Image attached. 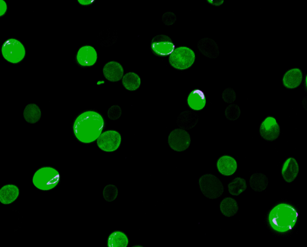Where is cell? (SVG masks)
<instances>
[{"instance_id": "obj_1", "label": "cell", "mask_w": 307, "mask_h": 247, "mask_svg": "<svg viewBox=\"0 0 307 247\" xmlns=\"http://www.w3.org/2000/svg\"><path fill=\"white\" fill-rule=\"evenodd\" d=\"M104 120L97 113L87 111L80 115L73 125L74 134L80 141L84 143L92 142L101 134L103 128Z\"/></svg>"}, {"instance_id": "obj_2", "label": "cell", "mask_w": 307, "mask_h": 247, "mask_svg": "<svg viewBox=\"0 0 307 247\" xmlns=\"http://www.w3.org/2000/svg\"><path fill=\"white\" fill-rule=\"evenodd\" d=\"M270 219L271 226L280 231L288 230L294 225L298 216L297 213L293 208L285 204L276 206L270 212Z\"/></svg>"}, {"instance_id": "obj_3", "label": "cell", "mask_w": 307, "mask_h": 247, "mask_svg": "<svg viewBox=\"0 0 307 247\" xmlns=\"http://www.w3.org/2000/svg\"><path fill=\"white\" fill-rule=\"evenodd\" d=\"M201 191L207 198L216 199L223 193L224 188L220 179L215 175L206 173L201 176L198 180Z\"/></svg>"}, {"instance_id": "obj_4", "label": "cell", "mask_w": 307, "mask_h": 247, "mask_svg": "<svg viewBox=\"0 0 307 247\" xmlns=\"http://www.w3.org/2000/svg\"><path fill=\"white\" fill-rule=\"evenodd\" d=\"M195 59V54L192 50L186 47H181L173 50L170 55L169 61L174 68L184 70L192 66Z\"/></svg>"}, {"instance_id": "obj_5", "label": "cell", "mask_w": 307, "mask_h": 247, "mask_svg": "<svg viewBox=\"0 0 307 247\" xmlns=\"http://www.w3.org/2000/svg\"><path fill=\"white\" fill-rule=\"evenodd\" d=\"M2 53L4 58L13 63H17L25 57V50L24 46L19 41L14 39L7 40L2 48Z\"/></svg>"}, {"instance_id": "obj_6", "label": "cell", "mask_w": 307, "mask_h": 247, "mask_svg": "<svg viewBox=\"0 0 307 247\" xmlns=\"http://www.w3.org/2000/svg\"><path fill=\"white\" fill-rule=\"evenodd\" d=\"M191 138L189 133L182 128H176L170 133L168 143L173 150L179 152L183 151L189 147Z\"/></svg>"}, {"instance_id": "obj_7", "label": "cell", "mask_w": 307, "mask_h": 247, "mask_svg": "<svg viewBox=\"0 0 307 247\" xmlns=\"http://www.w3.org/2000/svg\"><path fill=\"white\" fill-rule=\"evenodd\" d=\"M121 142V137L117 131L110 130L103 132L97 139L98 147L103 151L111 152L117 149Z\"/></svg>"}, {"instance_id": "obj_8", "label": "cell", "mask_w": 307, "mask_h": 247, "mask_svg": "<svg viewBox=\"0 0 307 247\" xmlns=\"http://www.w3.org/2000/svg\"><path fill=\"white\" fill-rule=\"evenodd\" d=\"M59 175L57 171L52 168H43L35 173L33 177V183L38 188L41 184L43 185L42 189L46 190V187L50 185L53 186L52 185L57 182Z\"/></svg>"}, {"instance_id": "obj_9", "label": "cell", "mask_w": 307, "mask_h": 247, "mask_svg": "<svg viewBox=\"0 0 307 247\" xmlns=\"http://www.w3.org/2000/svg\"><path fill=\"white\" fill-rule=\"evenodd\" d=\"M279 125L273 117L269 116L262 122L260 127L259 133L261 137L267 141L277 139L280 134Z\"/></svg>"}, {"instance_id": "obj_10", "label": "cell", "mask_w": 307, "mask_h": 247, "mask_svg": "<svg viewBox=\"0 0 307 247\" xmlns=\"http://www.w3.org/2000/svg\"><path fill=\"white\" fill-rule=\"evenodd\" d=\"M152 49L154 52L159 55L171 54L174 47L171 39L164 35L156 36L152 41Z\"/></svg>"}, {"instance_id": "obj_11", "label": "cell", "mask_w": 307, "mask_h": 247, "mask_svg": "<svg viewBox=\"0 0 307 247\" xmlns=\"http://www.w3.org/2000/svg\"><path fill=\"white\" fill-rule=\"evenodd\" d=\"M97 54L95 49L90 46H85L81 47L77 54V62L80 65L89 66L96 62Z\"/></svg>"}, {"instance_id": "obj_12", "label": "cell", "mask_w": 307, "mask_h": 247, "mask_svg": "<svg viewBox=\"0 0 307 247\" xmlns=\"http://www.w3.org/2000/svg\"><path fill=\"white\" fill-rule=\"evenodd\" d=\"M103 73L105 77L112 82H117L121 79L124 74V69L118 62L111 61L104 66Z\"/></svg>"}, {"instance_id": "obj_13", "label": "cell", "mask_w": 307, "mask_h": 247, "mask_svg": "<svg viewBox=\"0 0 307 247\" xmlns=\"http://www.w3.org/2000/svg\"><path fill=\"white\" fill-rule=\"evenodd\" d=\"M299 171V167L296 160L294 158H288L284 162L282 169L283 179L288 183L293 181L297 177Z\"/></svg>"}, {"instance_id": "obj_14", "label": "cell", "mask_w": 307, "mask_h": 247, "mask_svg": "<svg viewBox=\"0 0 307 247\" xmlns=\"http://www.w3.org/2000/svg\"><path fill=\"white\" fill-rule=\"evenodd\" d=\"M216 167L219 172L222 175L229 176L233 174L237 168L236 160L233 157L228 155L221 156L218 160Z\"/></svg>"}, {"instance_id": "obj_15", "label": "cell", "mask_w": 307, "mask_h": 247, "mask_svg": "<svg viewBox=\"0 0 307 247\" xmlns=\"http://www.w3.org/2000/svg\"><path fill=\"white\" fill-rule=\"evenodd\" d=\"M303 79V74L299 68H295L287 71L284 74L282 82L287 88L293 89L298 87L301 84Z\"/></svg>"}, {"instance_id": "obj_16", "label": "cell", "mask_w": 307, "mask_h": 247, "mask_svg": "<svg viewBox=\"0 0 307 247\" xmlns=\"http://www.w3.org/2000/svg\"><path fill=\"white\" fill-rule=\"evenodd\" d=\"M249 185L252 190L260 192L265 190L269 183L268 179L264 174L255 172L251 175L249 180Z\"/></svg>"}, {"instance_id": "obj_17", "label": "cell", "mask_w": 307, "mask_h": 247, "mask_svg": "<svg viewBox=\"0 0 307 247\" xmlns=\"http://www.w3.org/2000/svg\"><path fill=\"white\" fill-rule=\"evenodd\" d=\"M219 208L223 215L228 217H231L237 213L239 207L236 199L232 197H226L221 201Z\"/></svg>"}, {"instance_id": "obj_18", "label": "cell", "mask_w": 307, "mask_h": 247, "mask_svg": "<svg viewBox=\"0 0 307 247\" xmlns=\"http://www.w3.org/2000/svg\"><path fill=\"white\" fill-rule=\"evenodd\" d=\"M19 191L16 185L9 184L4 185L0 190V201L4 204H9L15 200L18 196Z\"/></svg>"}, {"instance_id": "obj_19", "label": "cell", "mask_w": 307, "mask_h": 247, "mask_svg": "<svg viewBox=\"0 0 307 247\" xmlns=\"http://www.w3.org/2000/svg\"><path fill=\"white\" fill-rule=\"evenodd\" d=\"M23 116L27 122L34 124L40 120L41 116V110L37 105L34 103H30L25 107Z\"/></svg>"}, {"instance_id": "obj_20", "label": "cell", "mask_w": 307, "mask_h": 247, "mask_svg": "<svg viewBox=\"0 0 307 247\" xmlns=\"http://www.w3.org/2000/svg\"><path fill=\"white\" fill-rule=\"evenodd\" d=\"M202 91L195 90L189 94L187 102L189 107L195 110H200L203 109L206 104L204 94Z\"/></svg>"}, {"instance_id": "obj_21", "label": "cell", "mask_w": 307, "mask_h": 247, "mask_svg": "<svg viewBox=\"0 0 307 247\" xmlns=\"http://www.w3.org/2000/svg\"><path fill=\"white\" fill-rule=\"evenodd\" d=\"M228 191L231 195L236 196L244 192L247 188L245 179L241 177L234 178L227 185Z\"/></svg>"}, {"instance_id": "obj_22", "label": "cell", "mask_w": 307, "mask_h": 247, "mask_svg": "<svg viewBox=\"0 0 307 247\" xmlns=\"http://www.w3.org/2000/svg\"><path fill=\"white\" fill-rule=\"evenodd\" d=\"M140 78L136 73L130 72L125 74L122 80L124 86L127 90L133 91L137 89L140 86Z\"/></svg>"}, {"instance_id": "obj_23", "label": "cell", "mask_w": 307, "mask_h": 247, "mask_svg": "<svg viewBox=\"0 0 307 247\" xmlns=\"http://www.w3.org/2000/svg\"><path fill=\"white\" fill-rule=\"evenodd\" d=\"M128 241L127 236L123 232L116 231L112 233L108 240V246L110 247H126Z\"/></svg>"}, {"instance_id": "obj_24", "label": "cell", "mask_w": 307, "mask_h": 247, "mask_svg": "<svg viewBox=\"0 0 307 247\" xmlns=\"http://www.w3.org/2000/svg\"><path fill=\"white\" fill-rule=\"evenodd\" d=\"M183 121V127L186 129L193 128L198 121V116L196 113L192 110H186L183 112L181 115Z\"/></svg>"}, {"instance_id": "obj_25", "label": "cell", "mask_w": 307, "mask_h": 247, "mask_svg": "<svg viewBox=\"0 0 307 247\" xmlns=\"http://www.w3.org/2000/svg\"><path fill=\"white\" fill-rule=\"evenodd\" d=\"M240 109L238 105L232 104L228 105L226 108L225 115L226 118L230 121H235L239 117Z\"/></svg>"}, {"instance_id": "obj_26", "label": "cell", "mask_w": 307, "mask_h": 247, "mask_svg": "<svg viewBox=\"0 0 307 247\" xmlns=\"http://www.w3.org/2000/svg\"><path fill=\"white\" fill-rule=\"evenodd\" d=\"M118 190L117 187L112 184H108L104 188L103 194L104 199L108 202L115 200L118 194Z\"/></svg>"}, {"instance_id": "obj_27", "label": "cell", "mask_w": 307, "mask_h": 247, "mask_svg": "<svg viewBox=\"0 0 307 247\" xmlns=\"http://www.w3.org/2000/svg\"><path fill=\"white\" fill-rule=\"evenodd\" d=\"M222 97L225 102L228 104H231L235 100L236 94L235 91L232 88L228 87L223 91Z\"/></svg>"}, {"instance_id": "obj_28", "label": "cell", "mask_w": 307, "mask_h": 247, "mask_svg": "<svg viewBox=\"0 0 307 247\" xmlns=\"http://www.w3.org/2000/svg\"><path fill=\"white\" fill-rule=\"evenodd\" d=\"M121 110L120 106L117 105H114L109 108L108 111L107 115L110 119L115 120L119 118L121 115Z\"/></svg>"}, {"instance_id": "obj_29", "label": "cell", "mask_w": 307, "mask_h": 247, "mask_svg": "<svg viewBox=\"0 0 307 247\" xmlns=\"http://www.w3.org/2000/svg\"><path fill=\"white\" fill-rule=\"evenodd\" d=\"M7 9V6L5 2L0 0V16L3 15L5 13Z\"/></svg>"}, {"instance_id": "obj_30", "label": "cell", "mask_w": 307, "mask_h": 247, "mask_svg": "<svg viewBox=\"0 0 307 247\" xmlns=\"http://www.w3.org/2000/svg\"><path fill=\"white\" fill-rule=\"evenodd\" d=\"M78 2L82 5H87L90 4V0H78Z\"/></svg>"}]
</instances>
